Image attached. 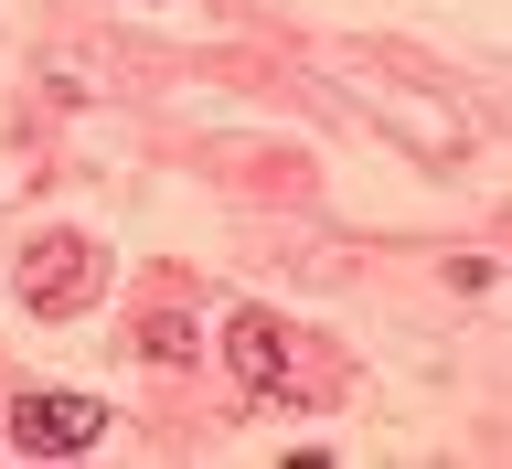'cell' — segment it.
Returning a JSON list of instances; mask_svg holds the SVG:
<instances>
[{
	"label": "cell",
	"instance_id": "obj_1",
	"mask_svg": "<svg viewBox=\"0 0 512 469\" xmlns=\"http://www.w3.org/2000/svg\"><path fill=\"white\" fill-rule=\"evenodd\" d=\"M107 288V246L96 235H32L22 246V320H75Z\"/></svg>",
	"mask_w": 512,
	"mask_h": 469
},
{
	"label": "cell",
	"instance_id": "obj_2",
	"mask_svg": "<svg viewBox=\"0 0 512 469\" xmlns=\"http://www.w3.org/2000/svg\"><path fill=\"white\" fill-rule=\"evenodd\" d=\"M96 438H107V406H86V395H22L11 406V448L22 459H75Z\"/></svg>",
	"mask_w": 512,
	"mask_h": 469
},
{
	"label": "cell",
	"instance_id": "obj_3",
	"mask_svg": "<svg viewBox=\"0 0 512 469\" xmlns=\"http://www.w3.org/2000/svg\"><path fill=\"white\" fill-rule=\"evenodd\" d=\"M224 352H235V384H246V395H278V384H288V331L267 310H235V320H224Z\"/></svg>",
	"mask_w": 512,
	"mask_h": 469
},
{
	"label": "cell",
	"instance_id": "obj_4",
	"mask_svg": "<svg viewBox=\"0 0 512 469\" xmlns=\"http://www.w3.org/2000/svg\"><path fill=\"white\" fill-rule=\"evenodd\" d=\"M139 352H150V363H182L192 331H182V320H150V331H139Z\"/></svg>",
	"mask_w": 512,
	"mask_h": 469
}]
</instances>
